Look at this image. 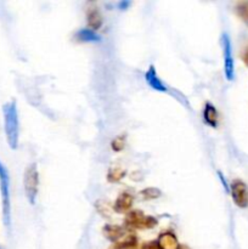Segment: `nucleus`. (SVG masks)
I'll list each match as a JSON object with an SVG mask.
<instances>
[{
	"label": "nucleus",
	"instance_id": "obj_16",
	"mask_svg": "<svg viewBox=\"0 0 248 249\" xmlns=\"http://www.w3.org/2000/svg\"><path fill=\"white\" fill-rule=\"evenodd\" d=\"M124 174H125V172L121 169V168H112L108 172V180L112 182L119 181L124 177Z\"/></svg>",
	"mask_w": 248,
	"mask_h": 249
},
{
	"label": "nucleus",
	"instance_id": "obj_22",
	"mask_svg": "<svg viewBox=\"0 0 248 249\" xmlns=\"http://www.w3.org/2000/svg\"><path fill=\"white\" fill-rule=\"evenodd\" d=\"M0 249H2V248H0Z\"/></svg>",
	"mask_w": 248,
	"mask_h": 249
},
{
	"label": "nucleus",
	"instance_id": "obj_2",
	"mask_svg": "<svg viewBox=\"0 0 248 249\" xmlns=\"http://www.w3.org/2000/svg\"><path fill=\"white\" fill-rule=\"evenodd\" d=\"M0 194L2 204V220L5 226H11V198H10V175L5 165L0 160Z\"/></svg>",
	"mask_w": 248,
	"mask_h": 249
},
{
	"label": "nucleus",
	"instance_id": "obj_13",
	"mask_svg": "<svg viewBox=\"0 0 248 249\" xmlns=\"http://www.w3.org/2000/svg\"><path fill=\"white\" fill-rule=\"evenodd\" d=\"M123 229L119 228V226L116 225H106L104 228V235L108 238L109 241L114 242L118 238H121L123 236Z\"/></svg>",
	"mask_w": 248,
	"mask_h": 249
},
{
	"label": "nucleus",
	"instance_id": "obj_7",
	"mask_svg": "<svg viewBox=\"0 0 248 249\" xmlns=\"http://www.w3.org/2000/svg\"><path fill=\"white\" fill-rule=\"evenodd\" d=\"M145 80L153 90H157V91H160V92L168 91L167 85H165L164 83L159 79V77H158L155 66H150L147 72L145 73Z\"/></svg>",
	"mask_w": 248,
	"mask_h": 249
},
{
	"label": "nucleus",
	"instance_id": "obj_17",
	"mask_svg": "<svg viewBox=\"0 0 248 249\" xmlns=\"http://www.w3.org/2000/svg\"><path fill=\"white\" fill-rule=\"evenodd\" d=\"M112 148L114 151H121L124 148V136H118L112 141Z\"/></svg>",
	"mask_w": 248,
	"mask_h": 249
},
{
	"label": "nucleus",
	"instance_id": "obj_10",
	"mask_svg": "<svg viewBox=\"0 0 248 249\" xmlns=\"http://www.w3.org/2000/svg\"><path fill=\"white\" fill-rule=\"evenodd\" d=\"M131 204H133V196L128 192H123V194L119 195L118 198L114 202V211L118 212V213H124L130 208Z\"/></svg>",
	"mask_w": 248,
	"mask_h": 249
},
{
	"label": "nucleus",
	"instance_id": "obj_11",
	"mask_svg": "<svg viewBox=\"0 0 248 249\" xmlns=\"http://www.w3.org/2000/svg\"><path fill=\"white\" fill-rule=\"evenodd\" d=\"M75 38H77V40L83 41V43H99V41H101V36L96 32L91 31L89 28L79 29L75 33Z\"/></svg>",
	"mask_w": 248,
	"mask_h": 249
},
{
	"label": "nucleus",
	"instance_id": "obj_20",
	"mask_svg": "<svg viewBox=\"0 0 248 249\" xmlns=\"http://www.w3.org/2000/svg\"><path fill=\"white\" fill-rule=\"evenodd\" d=\"M219 174V178H220V180L221 181H223V184H224V187H225V190L226 191H229V187H228V184H226V181H225V179H224V177H223V174H221L220 172L218 173Z\"/></svg>",
	"mask_w": 248,
	"mask_h": 249
},
{
	"label": "nucleus",
	"instance_id": "obj_9",
	"mask_svg": "<svg viewBox=\"0 0 248 249\" xmlns=\"http://www.w3.org/2000/svg\"><path fill=\"white\" fill-rule=\"evenodd\" d=\"M158 249H180L177 237L170 232H164L158 237Z\"/></svg>",
	"mask_w": 248,
	"mask_h": 249
},
{
	"label": "nucleus",
	"instance_id": "obj_15",
	"mask_svg": "<svg viewBox=\"0 0 248 249\" xmlns=\"http://www.w3.org/2000/svg\"><path fill=\"white\" fill-rule=\"evenodd\" d=\"M237 14L246 23L248 24V1H243V2H238L237 4Z\"/></svg>",
	"mask_w": 248,
	"mask_h": 249
},
{
	"label": "nucleus",
	"instance_id": "obj_19",
	"mask_svg": "<svg viewBox=\"0 0 248 249\" xmlns=\"http://www.w3.org/2000/svg\"><path fill=\"white\" fill-rule=\"evenodd\" d=\"M129 5H130V2H129V1H122V2H119V4H118V7L121 10H125L126 7L129 6Z\"/></svg>",
	"mask_w": 248,
	"mask_h": 249
},
{
	"label": "nucleus",
	"instance_id": "obj_4",
	"mask_svg": "<svg viewBox=\"0 0 248 249\" xmlns=\"http://www.w3.org/2000/svg\"><path fill=\"white\" fill-rule=\"evenodd\" d=\"M221 46H223L224 55V70L228 80H232L235 78V63L232 57V45H231V39L228 33H223L221 36Z\"/></svg>",
	"mask_w": 248,
	"mask_h": 249
},
{
	"label": "nucleus",
	"instance_id": "obj_1",
	"mask_svg": "<svg viewBox=\"0 0 248 249\" xmlns=\"http://www.w3.org/2000/svg\"><path fill=\"white\" fill-rule=\"evenodd\" d=\"M2 116H4V129L7 143L12 150H16L17 146H18L19 135L18 113H17L16 102H6L2 106Z\"/></svg>",
	"mask_w": 248,
	"mask_h": 249
},
{
	"label": "nucleus",
	"instance_id": "obj_5",
	"mask_svg": "<svg viewBox=\"0 0 248 249\" xmlns=\"http://www.w3.org/2000/svg\"><path fill=\"white\" fill-rule=\"evenodd\" d=\"M125 224L134 229H151L157 225V220L152 216L145 215L141 212H130L125 216Z\"/></svg>",
	"mask_w": 248,
	"mask_h": 249
},
{
	"label": "nucleus",
	"instance_id": "obj_3",
	"mask_svg": "<svg viewBox=\"0 0 248 249\" xmlns=\"http://www.w3.org/2000/svg\"><path fill=\"white\" fill-rule=\"evenodd\" d=\"M38 184H39V175H38V167L35 163L28 165L24 170L23 177V185H24V192H26V197L28 199L29 203L33 206L35 203L36 195H38Z\"/></svg>",
	"mask_w": 248,
	"mask_h": 249
},
{
	"label": "nucleus",
	"instance_id": "obj_6",
	"mask_svg": "<svg viewBox=\"0 0 248 249\" xmlns=\"http://www.w3.org/2000/svg\"><path fill=\"white\" fill-rule=\"evenodd\" d=\"M230 192L236 206L240 208H246L248 206V189L245 182L241 180H233L231 182Z\"/></svg>",
	"mask_w": 248,
	"mask_h": 249
},
{
	"label": "nucleus",
	"instance_id": "obj_14",
	"mask_svg": "<svg viewBox=\"0 0 248 249\" xmlns=\"http://www.w3.org/2000/svg\"><path fill=\"white\" fill-rule=\"evenodd\" d=\"M160 195H162V192L157 187H148V189L141 191V196L143 199H156L160 197Z\"/></svg>",
	"mask_w": 248,
	"mask_h": 249
},
{
	"label": "nucleus",
	"instance_id": "obj_8",
	"mask_svg": "<svg viewBox=\"0 0 248 249\" xmlns=\"http://www.w3.org/2000/svg\"><path fill=\"white\" fill-rule=\"evenodd\" d=\"M203 121L204 123L208 124L212 128H216L219 121V114L216 108L214 107V105H212L211 102H207L206 106L203 109Z\"/></svg>",
	"mask_w": 248,
	"mask_h": 249
},
{
	"label": "nucleus",
	"instance_id": "obj_18",
	"mask_svg": "<svg viewBox=\"0 0 248 249\" xmlns=\"http://www.w3.org/2000/svg\"><path fill=\"white\" fill-rule=\"evenodd\" d=\"M142 249H158V246L155 242H147L142 246Z\"/></svg>",
	"mask_w": 248,
	"mask_h": 249
},
{
	"label": "nucleus",
	"instance_id": "obj_21",
	"mask_svg": "<svg viewBox=\"0 0 248 249\" xmlns=\"http://www.w3.org/2000/svg\"><path fill=\"white\" fill-rule=\"evenodd\" d=\"M180 249H186V248H180Z\"/></svg>",
	"mask_w": 248,
	"mask_h": 249
},
{
	"label": "nucleus",
	"instance_id": "obj_12",
	"mask_svg": "<svg viewBox=\"0 0 248 249\" xmlns=\"http://www.w3.org/2000/svg\"><path fill=\"white\" fill-rule=\"evenodd\" d=\"M88 24L91 31H96L102 26V16L97 9H90L88 12Z\"/></svg>",
	"mask_w": 248,
	"mask_h": 249
}]
</instances>
